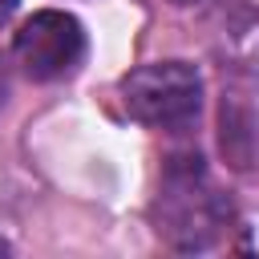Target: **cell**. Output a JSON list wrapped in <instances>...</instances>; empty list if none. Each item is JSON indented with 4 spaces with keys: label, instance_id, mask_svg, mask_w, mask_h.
I'll return each instance as SVG.
<instances>
[{
    "label": "cell",
    "instance_id": "6da1fadb",
    "mask_svg": "<svg viewBox=\"0 0 259 259\" xmlns=\"http://www.w3.org/2000/svg\"><path fill=\"white\" fill-rule=\"evenodd\" d=\"M231 206L223 190L210 182L198 154H174L166 162L158 202H154V231L178 251H202L227 231Z\"/></svg>",
    "mask_w": 259,
    "mask_h": 259
},
{
    "label": "cell",
    "instance_id": "7a4b0ae2",
    "mask_svg": "<svg viewBox=\"0 0 259 259\" xmlns=\"http://www.w3.org/2000/svg\"><path fill=\"white\" fill-rule=\"evenodd\" d=\"M125 113L154 130H186L202 105V81L186 61H150L121 77Z\"/></svg>",
    "mask_w": 259,
    "mask_h": 259
},
{
    "label": "cell",
    "instance_id": "3957f363",
    "mask_svg": "<svg viewBox=\"0 0 259 259\" xmlns=\"http://www.w3.org/2000/svg\"><path fill=\"white\" fill-rule=\"evenodd\" d=\"M12 57L32 81H61L69 77L81 57H85V32L81 20L61 12V8H40L32 12L12 40Z\"/></svg>",
    "mask_w": 259,
    "mask_h": 259
},
{
    "label": "cell",
    "instance_id": "277c9868",
    "mask_svg": "<svg viewBox=\"0 0 259 259\" xmlns=\"http://www.w3.org/2000/svg\"><path fill=\"white\" fill-rule=\"evenodd\" d=\"M255 150H259V134L251 130V117L223 101V154L235 166H255Z\"/></svg>",
    "mask_w": 259,
    "mask_h": 259
},
{
    "label": "cell",
    "instance_id": "5b68a950",
    "mask_svg": "<svg viewBox=\"0 0 259 259\" xmlns=\"http://www.w3.org/2000/svg\"><path fill=\"white\" fill-rule=\"evenodd\" d=\"M4 97H8V61L0 57V109H4Z\"/></svg>",
    "mask_w": 259,
    "mask_h": 259
},
{
    "label": "cell",
    "instance_id": "8992f818",
    "mask_svg": "<svg viewBox=\"0 0 259 259\" xmlns=\"http://www.w3.org/2000/svg\"><path fill=\"white\" fill-rule=\"evenodd\" d=\"M12 8H16V0H0V24L12 16Z\"/></svg>",
    "mask_w": 259,
    "mask_h": 259
},
{
    "label": "cell",
    "instance_id": "52a82bcc",
    "mask_svg": "<svg viewBox=\"0 0 259 259\" xmlns=\"http://www.w3.org/2000/svg\"><path fill=\"white\" fill-rule=\"evenodd\" d=\"M0 255H8V243H4V239H0Z\"/></svg>",
    "mask_w": 259,
    "mask_h": 259
},
{
    "label": "cell",
    "instance_id": "ba28073f",
    "mask_svg": "<svg viewBox=\"0 0 259 259\" xmlns=\"http://www.w3.org/2000/svg\"><path fill=\"white\" fill-rule=\"evenodd\" d=\"M174 4H190V0H174Z\"/></svg>",
    "mask_w": 259,
    "mask_h": 259
}]
</instances>
